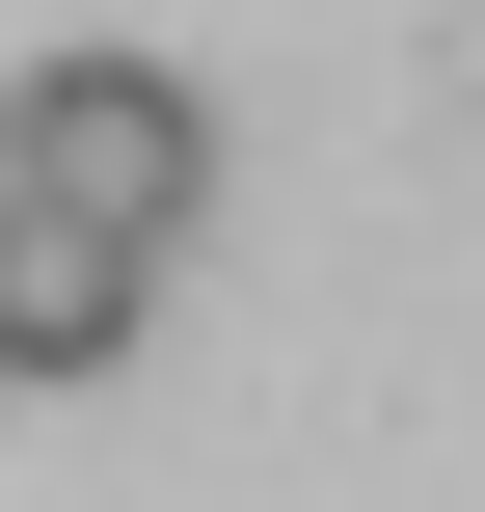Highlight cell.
I'll return each instance as SVG.
<instances>
[{
	"label": "cell",
	"mask_w": 485,
	"mask_h": 512,
	"mask_svg": "<svg viewBox=\"0 0 485 512\" xmlns=\"http://www.w3.org/2000/svg\"><path fill=\"white\" fill-rule=\"evenodd\" d=\"M0 216H81V243L162 270V243L216 216V108H189L162 54H54V81L0 108Z\"/></svg>",
	"instance_id": "obj_1"
},
{
	"label": "cell",
	"mask_w": 485,
	"mask_h": 512,
	"mask_svg": "<svg viewBox=\"0 0 485 512\" xmlns=\"http://www.w3.org/2000/svg\"><path fill=\"white\" fill-rule=\"evenodd\" d=\"M135 297H162L135 243H81V216H0V378H108V351H135Z\"/></svg>",
	"instance_id": "obj_2"
}]
</instances>
